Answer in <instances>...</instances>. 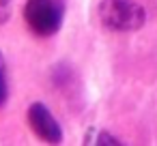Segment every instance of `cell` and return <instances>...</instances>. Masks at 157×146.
Wrapping results in <instances>:
<instances>
[{
    "label": "cell",
    "mask_w": 157,
    "mask_h": 146,
    "mask_svg": "<svg viewBox=\"0 0 157 146\" xmlns=\"http://www.w3.org/2000/svg\"><path fill=\"white\" fill-rule=\"evenodd\" d=\"M7 97H9V86L5 77V67H0V107L7 103Z\"/></svg>",
    "instance_id": "cell-4"
},
{
    "label": "cell",
    "mask_w": 157,
    "mask_h": 146,
    "mask_svg": "<svg viewBox=\"0 0 157 146\" xmlns=\"http://www.w3.org/2000/svg\"><path fill=\"white\" fill-rule=\"evenodd\" d=\"M11 15V0H0V24L7 22Z\"/></svg>",
    "instance_id": "cell-5"
},
{
    "label": "cell",
    "mask_w": 157,
    "mask_h": 146,
    "mask_svg": "<svg viewBox=\"0 0 157 146\" xmlns=\"http://www.w3.org/2000/svg\"><path fill=\"white\" fill-rule=\"evenodd\" d=\"M28 122L33 131L48 144H60L63 142V129L52 116V112L43 103H33L28 110Z\"/></svg>",
    "instance_id": "cell-3"
},
{
    "label": "cell",
    "mask_w": 157,
    "mask_h": 146,
    "mask_svg": "<svg viewBox=\"0 0 157 146\" xmlns=\"http://www.w3.org/2000/svg\"><path fill=\"white\" fill-rule=\"evenodd\" d=\"M99 17L101 24L114 32H133L144 26L146 11L136 0H101Z\"/></svg>",
    "instance_id": "cell-1"
},
{
    "label": "cell",
    "mask_w": 157,
    "mask_h": 146,
    "mask_svg": "<svg viewBox=\"0 0 157 146\" xmlns=\"http://www.w3.org/2000/svg\"><path fill=\"white\" fill-rule=\"evenodd\" d=\"M28 28L39 37H52L65 20V0H28L24 7Z\"/></svg>",
    "instance_id": "cell-2"
}]
</instances>
